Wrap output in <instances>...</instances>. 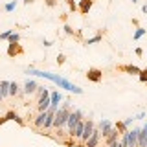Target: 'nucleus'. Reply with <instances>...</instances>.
Here are the masks:
<instances>
[{"label":"nucleus","mask_w":147,"mask_h":147,"mask_svg":"<svg viewBox=\"0 0 147 147\" xmlns=\"http://www.w3.org/2000/svg\"><path fill=\"white\" fill-rule=\"evenodd\" d=\"M114 125L109 121V119H101V123H99V132H101V138H107V134L110 132V129H112Z\"/></svg>","instance_id":"f8f14e48"},{"label":"nucleus","mask_w":147,"mask_h":147,"mask_svg":"<svg viewBox=\"0 0 147 147\" xmlns=\"http://www.w3.org/2000/svg\"><path fill=\"white\" fill-rule=\"evenodd\" d=\"M37 86H39V85H37L33 79H28V81L24 83V94H28V96H30V94H35Z\"/></svg>","instance_id":"2eb2a0df"},{"label":"nucleus","mask_w":147,"mask_h":147,"mask_svg":"<svg viewBox=\"0 0 147 147\" xmlns=\"http://www.w3.org/2000/svg\"><path fill=\"white\" fill-rule=\"evenodd\" d=\"M136 2H138V0H132V4H136Z\"/></svg>","instance_id":"4c0bfd02"},{"label":"nucleus","mask_w":147,"mask_h":147,"mask_svg":"<svg viewBox=\"0 0 147 147\" xmlns=\"http://www.w3.org/2000/svg\"><path fill=\"white\" fill-rule=\"evenodd\" d=\"M144 85H145V86H147V83H144Z\"/></svg>","instance_id":"58836bf2"},{"label":"nucleus","mask_w":147,"mask_h":147,"mask_svg":"<svg viewBox=\"0 0 147 147\" xmlns=\"http://www.w3.org/2000/svg\"><path fill=\"white\" fill-rule=\"evenodd\" d=\"M142 131H144V132H145V136H147V123H145V127L142 129Z\"/></svg>","instance_id":"c9c22d12"},{"label":"nucleus","mask_w":147,"mask_h":147,"mask_svg":"<svg viewBox=\"0 0 147 147\" xmlns=\"http://www.w3.org/2000/svg\"><path fill=\"white\" fill-rule=\"evenodd\" d=\"M35 0H24V4H33Z\"/></svg>","instance_id":"f704fd0d"},{"label":"nucleus","mask_w":147,"mask_h":147,"mask_svg":"<svg viewBox=\"0 0 147 147\" xmlns=\"http://www.w3.org/2000/svg\"><path fill=\"white\" fill-rule=\"evenodd\" d=\"M145 28H142V26H138L136 28V31H134V40H138V39H142V37H144L145 35Z\"/></svg>","instance_id":"412c9836"},{"label":"nucleus","mask_w":147,"mask_h":147,"mask_svg":"<svg viewBox=\"0 0 147 147\" xmlns=\"http://www.w3.org/2000/svg\"><path fill=\"white\" fill-rule=\"evenodd\" d=\"M138 79H140L142 83H147V68L140 70V74H138Z\"/></svg>","instance_id":"5701e85b"},{"label":"nucleus","mask_w":147,"mask_h":147,"mask_svg":"<svg viewBox=\"0 0 147 147\" xmlns=\"http://www.w3.org/2000/svg\"><path fill=\"white\" fill-rule=\"evenodd\" d=\"M42 44H44V46H52L53 42H52V40H46V39H44V40H42Z\"/></svg>","instance_id":"72a5a7b5"},{"label":"nucleus","mask_w":147,"mask_h":147,"mask_svg":"<svg viewBox=\"0 0 147 147\" xmlns=\"http://www.w3.org/2000/svg\"><path fill=\"white\" fill-rule=\"evenodd\" d=\"M50 92H48V86H44V90H42V94L39 96V99H37V110L39 112H44V110H48L50 107Z\"/></svg>","instance_id":"7ed1b4c3"},{"label":"nucleus","mask_w":147,"mask_h":147,"mask_svg":"<svg viewBox=\"0 0 147 147\" xmlns=\"http://www.w3.org/2000/svg\"><path fill=\"white\" fill-rule=\"evenodd\" d=\"M2 99H4V96H2V92H0V103H2Z\"/></svg>","instance_id":"e433bc0d"},{"label":"nucleus","mask_w":147,"mask_h":147,"mask_svg":"<svg viewBox=\"0 0 147 147\" xmlns=\"http://www.w3.org/2000/svg\"><path fill=\"white\" fill-rule=\"evenodd\" d=\"M15 7H17V0H11V2H7V4H6V7H4V9H6V11L9 13V11H13Z\"/></svg>","instance_id":"393cba45"},{"label":"nucleus","mask_w":147,"mask_h":147,"mask_svg":"<svg viewBox=\"0 0 147 147\" xmlns=\"http://www.w3.org/2000/svg\"><path fill=\"white\" fill-rule=\"evenodd\" d=\"M9 119H15V121H17L20 127H24V125H26V123H24V119H22L20 116H18V114L15 112V110H9V112L6 114V116H2V118H0V125H4V123H6V121H9Z\"/></svg>","instance_id":"39448f33"},{"label":"nucleus","mask_w":147,"mask_h":147,"mask_svg":"<svg viewBox=\"0 0 147 147\" xmlns=\"http://www.w3.org/2000/svg\"><path fill=\"white\" fill-rule=\"evenodd\" d=\"M44 4L48 7H55V6H57V0H44Z\"/></svg>","instance_id":"c756f323"},{"label":"nucleus","mask_w":147,"mask_h":147,"mask_svg":"<svg viewBox=\"0 0 147 147\" xmlns=\"http://www.w3.org/2000/svg\"><path fill=\"white\" fill-rule=\"evenodd\" d=\"M0 92H2L4 98L9 96V81H2V83H0Z\"/></svg>","instance_id":"aec40b11"},{"label":"nucleus","mask_w":147,"mask_h":147,"mask_svg":"<svg viewBox=\"0 0 147 147\" xmlns=\"http://www.w3.org/2000/svg\"><path fill=\"white\" fill-rule=\"evenodd\" d=\"M70 112H72V105H70V101H66V103H64L61 109L55 110V118H53V125H52V127L61 129L64 123H66V119H68V116H70Z\"/></svg>","instance_id":"f03ea898"},{"label":"nucleus","mask_w":147,"mask_h":147,"mask_svg":"<svg viewBox=\"0 0 147 147\" xmlns=\"http://www.w3.org/2000/svg\"><path fill=\"white\" fill-rule=\"evenodd\" d=\"M44 121H46V110H44V112H39V114H37V118L33 119L35 127H42Z\"/></svg>","instance_id":"a211bd4d"},{"label":"nucleus","mask_w":147,"mask_h":147,"mask_svg":"<svg viewBox=\"0 0 147 147\" xmlns=\"http://www.w3.org/2000/svg\"><path fill=\"white\" fill-rule=\"evenodd\" d=\"M64 63H66V57H64V53H59V55H57V64H59V66H63Z\"/></svg>","instance_id":"c85d7f7f"},{"label":"nucleus","mask_w":147,"mask_h":147,"mask_svg":"<svg viewBox=\"0 0 147 147\" xmlns=\"http://www.w3.org/2000/svg\"><path fill=\"white\" fill-rule=\"evenodd\" d=\"M64 2L68 4V7H70V11H77V4L74 2V0H64Z\"/></svg>","instance_id":"bb28decb"},{"label":"nucleus","mask_w":147,"mask_h":147,"mask_svg":"<svg viewBox=\"0 0 147 147\" xmlns=\"http://www.w3.org/2000/svg\"><path fill=\"white\" fill-rule=\"evenodd\" d=\"M107 147H118V140H116V142H110V144H107Z\"/></svg>","instance_id":"473e14b6"},{"label":"nucleus","mask_w":147,"mask_h":147,"mask_svg":"<svg viewBox=\"0 0 147 147\" xmlns=\"http://www.w3.org/2000/svg\"><path fill=\"white\" fill-rule=\"evenodd\" d=\"M26 74H33V76H37V77H44V79H50L52 83H55L59 88H64V90H68V92H74V94H83V88H79L77 85H74V83H70L68 79H64V77H61V76H57V74L42 72V70H35L33 66L26 68Z\"/></svg>","instance_id":"f257e3e1"},{"label":"nucleus","mask_w":147,"mask_h":147,"mask_svg":"<svg viewBox=\"0 0 147 147\" xmlns=\"http://www.w3.org/2000/svg\"><path fill=\"white\" fill-rule=\"evenodd\" d=\"M94 129H96V123L92 121V119L85 121V129H83V134H81V138H79V140H83V144H85V142L90 138V134L94 132Z\"/></svg>","instance_id":"6e6552de"},{"label":"nucleus","mask_w":147,"mask_h":147,"mask_svg":"<svg viewBox=\"0 0 147 147\" xmlns=\"http://www.w3.org/2000/svg\"><path fill=\"white\" fill-rule=\"evenodd\" d=\"M63 30H64V33H66V35H74V30H72V26H70V24H66V22H64Z\"/></svg>","instance_id":"cd10ccee"},{"label":"nucleus","mask_w":147,"mask_h":147,"mask_svg":"<svg viewBox=\"0 0 147 147\" xmlns=\"http://www.w3.org/2000/svg\"><path fill=\"white\" fill-rule=\"evenodd\" d=\"M127 142H129V147H136V144H138V129H129L127 131Z\"/></svg>","instance_id":"4468645a"},{"label":"nucleus","mask_w":147,"mask_h":147,"mask_svg":"<svg viewBox=\"0 0 147 147\" xmlns=\"http://www.w3.org/2000/svg\"><path fill=\"white\" fill-rule=\"evenodd\" d=\"M24 50L20 48V44L18 42H9V46H7V55L9 57H17V55H20Z\"/></svg>","instance_id":"ddd939ff"},{"label":"nucleus","mask_w":147,"mask_h":147,"mask_svg":"<svg viewBox=\"0 0 147 147\" xmlns=\"http://www.w3.org/2000/svg\"><path fill=\"white\" fill-rule=\"evenodd\" d=\"M63 99V96H61V92H52V94H50V101H52V103L50 105H53V107H59V101Z\"/></svg>","instance_id":"dca6fc26"},{"label":"nucleus","mask_w":147,"mask_h":147,"mask_svg":"<svg viewBox=\"0 0 147 147\" xmlns=\"http://www.w3.org/2000/svg\"><path fill=\"white\" fill-rule=\"evenodd\" d=\"M114 129H116V131L119 132V134H123V132H127L129 129L123 125V121H116V125H114Z\"/></svg>","instance_id":"4be33fe9"},{"label":"nucleus","mask_w":147,"mask_h":147,"mask_svg":"<svg viewBox=\"0 0 147 147\" xmlns=\"http://www.w3.org/2000/svg\"><path fill=\"white\" fill-rule=\"evenodd\" d=\"M79 119H83V110H79V109H76V110H72L70 112V116H68V119H66V123L64 125L68 127V132L74 129V125H76Z\"/></svg>","instance_id":"20e7f679"},{"label":"nucleus","mask_w":147,"mask_h":147,"mask_svg":"<svg viewBox=\"0 0 147 147\" xmlns=\"http://www.w3.org/2000/svg\"><path fill=\"white\" fill-rule=\"evenodd\" d=\"M103 40V31H99V33H96L94 37H90V39H86L85 40V44L88 46V44H96V42H101Z\"/></svg>","instance_id":"f3484780"},{"label":"nucleus","mask_w":147,"mask_h":147,"mask_svg":"<svg viewBox=\"0 0 147 147\" xmlns=\"http://www.w3.org/2000/svg\"><path fill=\"white\" fill-rule=\"evenodd\" d=\"M9 42H18V40H20V33H17V31H13L11 35H9Z\"/></svg>","instance_id":"b1692460"},{"label":"nucleus","mask_w":147,"mask_h":147,"mask_svg":"<svg viewBox=\"0 0 147 147\" xmlns=\"http://www.w3.org/2000/svg\"><path fill=\"white\" fill-rule=\"evenodd\" d=\"M83 129H85V119H79V121L74 125V129H72L70 132H68V134H70L72 138H77V140H79L81 134H83Z\"/></svg>","instance_id":"9d476101"},{"label":"nucleus","mask_w":147,"mask_h":147,"mask_svg":"<svg viewBox=\"0 0 147 147\" xmlns=\"http://www.w3.org/2000/svg\"><path fill=\"white\" fill-rule=\"evenodd\" d=\"M86 79L92 81V83H101L103 72H101L99 68H88V70H86Z\"/></svg>","instance_id":"423d86ee"},{"label":"nucleus","mask_w":147,"mask_h":147,"mask_svg":"<svg viewBox=\"0 0 147 147\" xmlns=\"http://www.w3.org/2000/svg\"><path fill=\"white\" fill-rule=\"evenodd\" d=\"M118 70L125 72V74H131V76H138L142 68H138L136 64H121V66H118Z\"/></svg>","instance_id":"9b49d317"},{"label":"nucleus","mask_w":147,"mask_h":147,"mask_svg":"<svg viewBox=\"0 0 147 147\" xmlns=\"http://www.w3.org/2000/svg\"><path fill=\"white\" fill-rule=\"evenodd\" d=\"M20 92V86H18L17 81H9V96H17Z\"/></svg>","instance_id":"6ab92c4d"},{"label":"nucleus","mask_w":147,"mask_h":147,"mask_svg":"<svg viewBox=\"0 0 147 147\" xmlns=\"http://www.w3.org/2000/svg\"><path fill=\"white\" fill-rule=\"evenodd\" d=\"M99 140H101V132H99V129L96 127L94 132L90 134V138H88V140H86L83 145H85V147H98V145H99Z\"/></svg>","instance_id":"0eeeda50"},{"label":"nucleus","mask_w":147,"mask_h":147,"mask_svg":"<svg viewBox=\"0 0 147 147\" xmlns=\"http://www.w3.org/2000/svg\"><path fill=\"white\" fill-rule=\"evenodd\" d=\"M11 33H13V30H6V31H2V33H0V40H7Z\"/></svg>","instance_id":"a878e982"},{"label":"nucleus","mask_w":147,"mask_h":147,"mask_svg":"<svg viewBox=\"0 0 147 147\" xmlns=\"http://www.w3.org/2000/svg\"><path fill=\"white\" fill-rule=\"evenodd\" d=\"M94 6V0H79V4H77V11L81 13V15H88V11L92 9Z\"/></svg>","instance_id":"1a4fd4ad"},{"label":"nucleus","mask_w":147,"mask_h":147,"mask_svg":"<svg viewBox=\"0 0 147 147\" xmlns=\"http://www.w3.org/2000/svg\"><path fill=\"white\" fill-rule=\"evenodd\" d=\"M134 52H136V55H138V57H142V55H144V50H142V48H136Z\"/></svg>","instance_id":"2f4dec72"},{"label":"nucleus","mask_w":147,"mask_h":147,"mask_svg":"<svg viewBox=\"0 0 147 147\" xmlns=\"http://www.w3.org/2000/svg\"><path fill=\"white\" fill-rule=\"evenodd\" d=\"M132 119H134V118H127L125 121H123V125H125V127L129 129V127H131V123H132Z\"/></svg>","instance_id":"7c9ffc66"}]
</instances>
